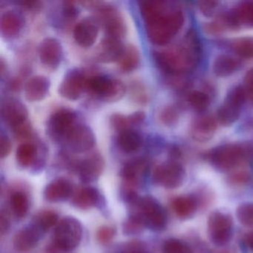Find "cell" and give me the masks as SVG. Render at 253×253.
Listing matches in <instances>:
<instances>
[{
  "mask_svg": "<svg viewBox=\"0 0 253 253\" xmlns=\"http://www.w3.org/2000/svg\"><path fill=\"white\" fill-rule=\"evenodd\" d=\"M160 119L166 126L174 125L178 120V112L172 106H167L161 112Z\"/></svg>",
  "mask_w": 253,
  "mask_h": 253,
  "instance_id": "cell-40",
  "label": "cell"
},
{
  "mask_svg": "<svg viewBox=\"0 0 253 253\" xmlns=\"http://www.w3.org/2000/svg\"><path fill=\"white\" fill-rule=\"evenodd\" d=\"M245 243L249 248L253 250V230L247 234L245 238Z\"/></svg>",
  "mask_w": 253,
  "mask_h": 253,
  "instance_id": "cell-50",
  "label": "cell"
},
{
  "mask_svg": "<svg viewBox=\"0 0 253 253\" xmlns=\"http://www.w3.org/2000/svg\"><path fill=\"white\" fill-rule=\"evenodd\" d=\"M63 12L65 16L69 18L75 17L77 14V8L73 2H65L63 4Z\"/></svg>",
  "mask_w": 253,
  "mask_h": 253,
  "instance_id": "cell-45",
  "label": "cell"
},
{
  "mask_svg": "<svg viewBox=\"0 0 253 253\" xmlns=\"http://www.w3.org/2000/svg\"><path fill=\"white\" fill-rule=\"evenodd\" d=\"M201 48L196 34L189 32L178 45L155 53L157 64L171 75H182L192 72L198 66Z\"/></svg>",
  "mask_w": 253,
  "mask_h": 253,
  "instance_id": "cell-2",
  "label": "cell"
},
{
  "mask_svg": "<svg viewBox=\"0 0 253 253\" xmlns=\"http://www.w3.org/2000/svg\"><path fill=\"white\" fill-rule=\"evenodd\" d=\"M148 163L143 158H135L127 162L123 168L121 175L128 186H134L140 183L142 177L148 170Z\"/></svg>",
  "mask_w": 253,
  "mask_h": 253,
  "instance_id": "cell-19",
  "label": "cell"
},
{
  "mask_svg": "<svg viewBox=\"0 0 253 253\" xmlns=\"http://www.w3.org/2000/svg\"><path fill=\"white\" fill-rule=\"evenodd\" d=\"M124 48L121 41L115 38H104L97 47V57L103 63L119 61L124 54Z\"/></svg>",
  "mask_w": 253,
  "mask_h": 253,
  "instance_id": "cell-17",
  "label": "cell"
},
{
  "mask_svg": "<svg viewBox=\"0 0 253 253\" xmlns=\"http://www.w3.org/2000/svg\"><path fill=\"white\" fill-rule=\"evenodd\" d=\"M10 227V221L8 215L4 212L0 214V232L2 235L7 233Z\"/></svg>",
  "mask_w": 253,
  "mask_h": 253,
  "instance_id": "cell-47",
  "label": "cell"
},
{
  "mask_svg": "<svg viewBox=\"0 0 253 253\" xmlns=\"http://www.w3.org/2000/svg\"><path fill=\"white\" fill-rule=\"evenodd\" d=\"M234 52L244 59L253 58V38H241L232 44Z\"/></svg>",
  "mask_w": 253,
  "mask_h": 253,
  "instance_id": "cell-32",
  "label": "cell"
},
{
  "mask_svg": "<svg viewBox=\"0 0 253 253\" xmlns=\"http://www.w3.org/2000/svg\"><path fill=\"white\" fill-rule=\"evenodd\" d=\"M217 2L213 1H205L198 3L201 12L206 16H211L214 13L217 7Z\"/></svg>",
  "mask_w": 253,
  "mask_h": 253,
  "instance_id": "cell-43",
  "label": "cell"
},
{
  "mask_svg": "<svg viewBox=\"0 0 253 253\" xmlns=\"http://www.w3.org/2000/svg\"><path fill=\"white\" fill-rule=\"evenodd\" d=\"M139 5L149 41L158 45L168 44L183 26L181 10L161 0L141 1Z\"/></svg>",
  "mask_w": 253,
  "mask_h": 253,
  "instance_id": "cell-1",
  "label": "cell"
},
{
  "mask_svg": "<svg viewBox=\"0 0 253 253\" xmlns=\"http://www.w3.org/2000/svg\"><path fill=\"white\" fill-rule=\"evenodd\" d=\"M76 125V115L72 111L59 109L49 118L48 131L50 135L56 140L66 139Z\"/></svg>",
  "mask_w": 253,
  "mask_h": 253,
  "instance_id": "cell-9",
  "label": "cell"
},
{
  "mask_svg": "<svg viewBox=\"0 0 253 253\" xmlns=\"http://www.w3.org/2000/svg\"><path fill=\"white\" fill-rule=\"evenodd\" d=\"M144 227H146V226L140 216L131 214L129 218L124 223L123 229L126 235H133L140 234Z\"/></svg>",
  "mask_w": 253,
  "mask_h": 253,
  "instance_id": "cell-35",
  "label": "cell"
},
{
  "mask_svg": "<svg viewBox=\"0 0 253 253\" xmlns=\"http://www.w3.org/2000/svg\"><path fill=\"white\" fill-rule=\"evenodd\" d=\"M23 26V22L20 16L12 11L4 13L1 18V32L6 38H14L18 35Z\"/></svg>",
  "mask_w": 253,
  "mask_h": 253,
  "instance_id": "cell-26",
  "label": "cell"
},
{
  "mask_svg": "<svg viewBox=\"0 0 253 253\" xmlns=\"http://www.w3.org/2000/svg\"><path fill=\"white\" fill-rule=\"evenodd\" d=\"M126 86L120 80L111 79L107 91L102 100L109 103L117 102L121 100L125 95Z\"/></svg>",
  "mask_w": 253,
  "mask_h": 253,
  "instance_id": "cell-34",
  "label": "cell"
},
{
  "mask_svg": "<svg viewBox=\"0 0 253 253\" xmlns=\"http://www.w3.org/2000/svg\"><path fill=\"white\" fill-rule=\"evenodd\" d=\"M50 88V81L44 76L33 77L25 85V95L29 101L36 102L43 100Z\"/></svg>",
  "mask_w": 253,
  "mask_h": 253,
  "instance_id": "cell-21",
  "label": "cell"
},
{
  "mask_svg": "<svg viewBox=\"0 0 253 253\" xmlns=\"http://www.w3.org/2000/svg\"><path fill=\"white\" fill-rule=\"evenodd\" d=\"M130 124L131 127L140 125L146 119V115L143 112H135L131 115H128Z\"/></svg>",
  "mask_w": 253,
  "mask_h": 253,
  "instance_id": "cell-44",
  "label": "cell"
},
{
  "mask_svg": "<svg viewBox=\"0 0 253 253\" xmlns=\"http://www.w3.org/2000/svg\"><path fill=\"white\" fill-rule=\"evenodd\" d=\"M82 235L81 222L73 217H64L56 226L53 245L61 251H71L79 246Z\"/></svg>",
  "mask_w": 253,
  "mask_h": 253,
  "instance_id": "cell-5",
  "label": "cell"
},
{
  "mask_svg": "<svg viewBox=\"0 0 253 253\" xmlns=\"http://www.w3.org/2000/svg\"><path fill=\"white\" fill-rule=\"evenodd\" d=\"M105 163L102 156L94 154L85 158L78 165L80 178L84 183H90L97 180L104 169Z\"/></svg>",
  "mask_w": 253,
  "mask_h": 253,
  "instance_id": "cell-16",
  "label": "cell"
},
{
  "mask_svg": "<svg viewBox=\"0 0 253 253\" xmlns=\"http://www.w3.org/2000/svg\"><path fill=\"white\" fill-rule=\"evenodd\" d=\"M20 4L30 10H38L41 8V2L38 1H22Z\"/></svg>",
  "mask_w": 253,
  "mask_h": 253,
  "instance_id": "cell-49",
  "label": "cell"
},
{
  "mask_svg": "<svg viewBox=\"0 0 253 253\" xmlns=\"http://www.w3.org/2000/svg\"><path fill=\"white\" fill-rule=\"evenodd\" d=\"M110 122L114 128L119 133L125 130L131 129V128L128 116H125L122 114H113L111 116Z\"/></svg>",
  "mask_w": 253,
  "mask_h": 253,
  "instance_id": "cell-39",
  "label": "cell"
},
{
  "mask_svg": "<svg viewBox=\"0 0 253 253\" xmlns=\"http://www.w3.org/2000/svg\"><path fill=\"white\" fill-rule=\"evenodd\" d=\"M249 178H250V175H249L248 173L241 171V172L234 174L231 177V181L237 183V184H242V183L248 181Z\"/></svg>",
  "mask_w": 253,
  "mask_h": 253,
  "instance_id": "cell-46",
  "label": "cell"
},
{
  "mask_svg": "<svg viewBox=\"0 0 253 253\" xmlns=\"http://www.w3.org/2000/svg\"><path fill=\"white\" fill-rule=\"evenodd\" d=\"M98 33L97 22L94 19L85 18L75 26L74 38L81 46L88 48L94 43Z\"/></svg>",
  "mask_w": 253,
  "mask_h": 253,
  "instance_id": "cell-15",
  "label": "cell"
},
{
  "mask_svg": "<svg viewBox=\"0 0 253 253\" xmlns=\"http://www.w3.org/2000/svg\"><path fill=\"white\" fill-rule=\"evenodd\" d=\"M185 170L175 161H169L158 166L153 173L155 183L166 189H175L183 184Z\"/></svg>",
  "mask_w": 253,
  "mask_h": 253,
  "instance_id": "cell-8",
  "label": "cell"
},
{
  "mask_svg": "<svg viewBox=\"0 0 253 253\" xmlns=\"http://www.w3.org/2000/svg\"><path fill=\"white\" fill-rule=\"evenodd\" d=\"M115 235V229L110 226H102L97 232V239L101 244H108Z\"/></svg>",
  "mask_w": 253,
  "mask_h": 253,
  "instance_id": "cell-41",
  "label": "cell"
},
{
  "mask_svg": "<svg viewBox=\"0 0 253 253\" xmlns=\"http://www.w3.org/2000/svg\"><path fill=\"white\" fill-rule=\"evenodd\" d=\"M57 223H58V215L57 213L47 210L39 213L35 217L33 224L42 233H45Z\"/></svg>",
  "mask_w": 253,
  "mask_h": 253,
  "instance_id": "cell-30",
  "label": "cell"
},
{
  "mask_svg": "<svg viewBox=\"0 0 253 253\" xmlns=\"http://www.w3.org/2000/svg\"><path fill=\"white\" fill-rule=\"evenodd\" d=\"M189 101L192 107L200 112L207 110L210 104V97L205 93L199 91L191 93Z\"/></svg>",
  "mask_w": 253,
  "mask_h": 253,
  "instance_id": "cell-36",
  "label": "cell"
},
{
  "mask_svg": "<svg viewBox=\"0 0 253 253\" xmlns=\"http://www.w3.org/2000/svg\"><path fill=\"white\" fill-rule=\"evenodd\" d=\"M246 97L247 94L243 87H235L230 91L226 101L217 111V119L222 125H232L238 119Z\"/></svg>",
  "mask_w": 253,
  "mask_h": 253,
  "instance_id": "cell-7",
  "label": "cell"
},
{
  "mask_svg": "<svg viewBox=\"0 0 253 253\" xmlns=\"http://www.w3.org/2000/svg\"><path fill=\"white\" fill-rule=\"evenodd\" d=\"M42 232L34 224L23 228L16 234L14 238V247L17 251L27 252L38 245Z\"/></svg>",
  "mask_w": 253,
  "mask_h": 253,
  "instance_id": "cell-18",
  "label": "cell"
},
{
  "mask_svg": "<svg viewBox=\"0 0 253 253\" xmlns=\"http://www.w3.org/2000/svg\"><path fill=\"white\" fill-rule=\"evenodd\" d=\"M233 220L230 214L213 211L208 219V233L211 242L217 247H223L230 241Z\"/></svg>",
  "mask_w": 253,
  "mask_h": 253,
  "instance_id": "cell-6",
  "label": "cell"
},
{
  "mask_svg": "<svg viewBox=\"0 0 253 253\" xmlns=\"http://www.w3.org/2000/svg\"><path fill=\"white\" fill-rule=\"evenodd\" d=\"M217 129V123L211 116H203L194 123L192 128V136L198 142L210 140Z\"/></svg>",
  "mask_w": 253,
  "mask_h": 253,
  "instance_id": "cell-22",
  "label": "cell"
},
{
  "mask_svg": "<svg viewBox=\"0 0 253 253\" xmlns=\"http://www.w3.org/2000/svg\"><path fill=\"white\" fill-rule=\"evenodd\" d=\"M11 209L16 217L23 218L27 214L29 209V201L27 195L22 192H16L11 195Z\"/></svg>",
  "mask_w": 253,
  "mask_h": 253,
  "instance_id": "cell-31",
  "label": "cell"
},
{
  "mask_svg": "<svg viewBox=\"0 0 253 253\" xmlns=\"http://www.w3.org/2000/svg\"><path fill=\"white\" fill-rule=\"evenodd\" d=\"M36 157L37 148L35 145L29 143L20 145L16 154L17 163L23 167H30L35 162Z\"/></svg>",
  "mask_w": 253,
  "mask_h": 253,
  "instance_id": "cell-29",
  "label": "cell"
},
{
  "mask_svg": "<svg viewBox=\"0 0 253 253\" xmlns=\"http://www.w3.org/2000/svg\"><path fill=\"white\" fill-rule=\"evenodd\" d=\"M12 145L11 140L7 136L1 135L0 137V156L2 158H6L11 151Z\"/></svg>",
  "mask_w": 253,
  "mask_h": 253,
  "instance_id": "cell-42",
  "label": "cell"
},
{
  "mask_svg": "<svg viewBox=\"0 0 253 253\" xmlns=\"http://www.w3.org/2000/svg\"><path fill=\"white\" fill-rule=\"evenodd\" d=\"M2 116L11 130L29 121V114L26 106L14 99L7 100L2 105Z\"/></svg>",
  "mask_w": 253,
  "mask_h": 253,
  "instance_id": "cell-13",
  "label": "cell"
},
{
  "mask_svg": "<svg viewBox=\"0 0 253 253\" xmlns=\"http://www.w3.org/2000/svg\"><path fill=\"white\" fill-rule=\"evenodd\" d=\"M127 201L132 209L131 214L140 216L146 227L155 232L165 229L167 224V213L155 198L150 196L140 198L137 194H134Z\"/></svg>",
  "mask_w": 253,
  "mask_h": 253,
  "instance_id": "cell-4",
  "label": "cell"
},
{
  "mask_svg": "<svg viewBox=\"0 0 253 253\" xmlns=\"http://www.w3.org/2000/svg\"><path fill=\"white\" fill-rule=\"evenodd\" d=\"M246 88L250 91V94H253V68L247 72L244 78Z\"/></svg>",
  "mask_w": 253,
  "mask_h": 253,
  "instance_id": "cell-48",
  "label": "cell"
},
{
  "mask_svg": "<svg viewBox=\"0 0 253 253\" xmlns=\"http://www.w3.org/2000/svg\"><path fill=\"white\" fill-rule=\"evenodd\" d=\"M101 196L95 188L85 187L81 189L74 198L72 204L77 208L86 210L100 204Z\"/></svg>",
  "mask_w": 253,
  "mask_h": 253,
  "instance_id": "cell-23",
  "label": "cell"
},
{
  "mask_svg": "<svg viewBox=\"0 0 253 253\" xmlns=\"http://www.w3.org/2000/svg\"><path fill=\"white\" fill-rule=\"evenodd\" d=\"M238 221L245 226H253V203H244L237 209Z\"/></svg>",
  "mask_w": 253,
  "mask_h": 253,
  "instance_id": "cell-37",
  "label": "cell"
},
{
  "mask_svg": "<svg viewBox=\"0 0 253 253\" xmlns=\"http://www.w3.org/2000/svg\"><path fill=\"white\" fill-rule=\"evenodd\" d=\"M140 55L138 48L134 45H128L124 48V54L120 59L121 69L124 72L135 70L140 63Z\"/></svg>",
  "mask_w": 253,
  "mask_h": 253,
  "instance_id": "cell-28",
  "label": "cell"
},
{
  "mask_svg": "<svg viewBox=\"0 0 253 253\" xmlns=\"http://www.w3.org/2000/svg\"><path fill=\"white\" fill-rule=\"evenodd\" d=\"M69 149L75 153H83L90 150L95 143L92 130L85 125H76L66 137Z\"/></svg>",
  "mask_w": 253,
  "mask_h": 253,
  "instance_id": "cell-10",
  "label": "cell"
},
{
  "mask_svg": "<svg viewBox=\"0 0 253 253\" xmlns=\"http://www.w3.org/2000/svg\"><path fill=\"white\" fill-rule=\"evenodd\" d=\"M163 253H193L190 247L175 238L167 240L163 246Z\"/></svg>",
  "mask_w": 253,
  "mask_h": 253,
  "instance_id": "cell-38",
  "label": "cell"
},
{
  "mask_svg": "<svg viewBox=\"0 0 253 253\" xmlns=\"http://www.w3.org/2000/svg\"><path fill=\"white\" fill-rule=\"evenodd\" d=\"M118 143L121 149L127 153L139 150L142 144L140 136L132 129L125 130L119 133Z\"/></svg>",
  "mask_w": 253,
  "mask_h": 253,
  "instance_id": "cell-27",
  "label": "cell"
},
{
  "mask_svg": "<svg viewBox=\"0 0 253 253\" xmlns=\"http://www.w3.org/2000/svg\"><path fill=\"white\" fill-rule=\"evenodd\" d=\"M72 183L64 178L53 180L44 191L45 199L50 202H62L70 198L72 194Z\"/></svg>",
  "mask_w": 253,
  "mask_h": 253,
  "instance_id": "cell-20",
  "label": "cell"
},
{
  "mask_svg": "<svg viewBox=\"0 0 253 253\" xmlns=\"http://www.w3.org/2000/svg\"><path fill=\"white\" fill-rule=\"evenodd\" d=\"M233 14L238 25L253 26V2L241 4Z\"/></svg>",
  "mask_w": 253,
  "mask_h": 253,
  "instance_id": "cell-33",
  "label": "cell"
},
{
  "mask_svg": "<svg viewBox=\"0 0 253 253\" xmlns=\"http://www.w3.org/2000/svg\"><path fill=\"white\" fill-rule=\"evenodd\" d=\"M211 161L215 168L223 171L234 169L240 166L253 164V142L220 146L211 154Z\"/></svg>",
  "mask_w": 253,
  "mask_h": 253,
  "instance_id": "cell-3",
  "label": "cell"
},
{
  "mask_svg": "<svg viewBox=\"0 0 253 253\" xmlns=\"http://www.w3.org/2000/svg\"><path fill=\"white\" fill-rule=\"evenodd\" d=\"M39 57L42 64L51 69H55L63 57L61 44L55 38H46L40 45Z\"/></svg>",
  "mask_w": 253,
  "mask_h": 253,
  "instance_id": "cell-14",
  "label": "cell"
},
{
  "mask_svg": "<svg viewBox=\"0 0 253 253\" xmlns=\"http://www.w3.org/2000/svg\"><path fill=\"white\" fill-rule=\"evenodd\" d=\"M87 77L79 70H72L65 77L59 86V94L70 100H78L85 90Z\"/></svg>",
  "mask_w": 253,
  "mask_h": 253,
  "instance_id": "cell-11",
  "label": "cell"
},
{
  "mask_svg": "<svg viewBox=\"0 0 253 253\" xmlns=\"http://www.w3.org/2000/svg\"><path fill=\"white\" fill-rule=\"evenodd\" d=\"M98 11L108 37L121 41L125 37L127 30L124 19L114 8L109 6L104 5Z\"/></svg>",
  "mask_w": 253,
  "mask_h": 253,
  "instance_id": "cell-12",
  "label": "cell"
},
{
  "mask_svg": "<svg viewBox=\"0 0 253 253\" xmlns=\"http://www.w3.org/2000/svg\"><path fill=\"white\" fill-rule=\"evenodd\" d=\"M146 253V252H145L144 250H143V251L140 252V253Z\"/></svg>",
  "mask_w": 253,
  "mask_h": 253,
  "instance_id": "cell-51",
  "label": "cell"
},
{
  "mask_svg": "<svg viewBox=\"0 0 253 253\" xmlns=\"http://www.w3.org/2000/svg\"><path fill=\"white\" fill-rule=\"evenodd\" d=\"M173 210L177 217L181 219H187L193 216L198 207V201L192 195H184L176 198L173 201Z\"/></svg>",
  "mask_w": 253,
  "mask_h": 253,
  "instance_id": "cell-24",
  "label": "cell"
},
{
  "mask_svg": "<svg viewBox=\"0 0 253 253\" xmlns=\"http://www.w3.org/2000/svg\"><path fill=\"white\" fill-rule=\"evenodd\" d=\"M240 67L239 60L232 56H217L213 63V72L220 78H226L235 73Z\"/></svg>",
  "mask_w": 253,
  "mask_h": 253,
  "instance_id": "cell-25",
  "label": "cell"
}]
</instances>
